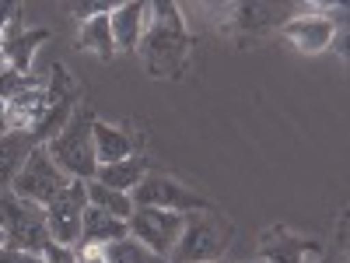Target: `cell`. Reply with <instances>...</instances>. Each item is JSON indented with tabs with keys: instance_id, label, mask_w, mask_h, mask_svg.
<instances>
[{
	"instance_id": "6da1fadb",
	"label": "cell",
	"mask_w": 350,
	"mask_h": 263,
	"mask_svg": "<svg viewBox=\"0 0 350 263\" xmlns=\"http://www.w3.org/2000/svg\"><path fill=\"white\" fill-rule=\"evenodd\" d=\"M137 49L144 53V60H148L154 77H179L183 64H186V49H189L179 8L165 4V0L151 4L148 25H144V39Z\"/></svg>"
},
{
	"instance_id": "d4e9b609",
	"label": "cell",
	"mask_w": 350,
	"mask_h": 263,
	"mask_svg": "<svg viewBox=\"0 0 350 263\" xmlns=\"http://www.w3.org/2000/svg\"><path fill=\"white\" fill-rule=\"evenodd\" d=\"M18 8H21V4H14V0H0V39H4V32H8L11 18L18 14Z\"/></svg>"
},
{
	"instance_id": "8fae6325",
	"label": "cell",
	"mask_w": 350,
	"mask_h": 263,
	"mask_svg": "<svg viewBox=\"0 0 350 263\" xmlns=\"http://www.w3.org/2000/svg\"><path fill=\"white\" fill-rule=\"evenodd\" d=\"M259 253L267 263H305L308 256H319V242L305 236H291L284 228H270L262 236Z\"/></svg>"
},
{
	"instance_id": "5b68a950",
	"label": "cell",
	"mask_w": 350,
	"mask_h": 263,
	"mask_svg": "<svg viewBox=\"0 0 350 263\" xmlns=\"http://www.w3.org/2000/svg\"><path fill=\"white\" fill-rule=\"evenodd\" d=\"M77 99H81V84L67 74L64 64H53L49 71V84H46V102H42V116L36 123V140L39 144H49L56 134L67 127V120L77 109Z\"/></svg>"
},
{
	"instance_id": "ba28073f",
	"label": "cell",
	"mask_w": 350,
	"mask_h": 263,
	"mask_svg": "<svg viewBox=\"0 0 350 263\" xmlns=\"http://www.w3.org/2000/svg\"><path fill=\"white\" fill-rule=\"evenodd\" d=\"M84 208H88V190L84 179H70L64 193H56L46 203V221H49V236L56 246H77L81 239V225H84Z\"/></svg>"
},
{
	"instance_id": "8992f818",
	"label": "cell",
	"mask_w": 350,
	"mask_h": 263,
	"mask_svg": "<svg viewBox=\"0 0 350 263\" xmlns=\"http://www.w3.org/2000/svg\"><path fill=\"white\" fill-rule=\"evenodd\" d=\"M70 186V175H64L60 168H56V162L49 158V151L39 148L28 155V162H25V168L14 175V183H11V190L18 193V197H25V200H32V203H46L56 197V193H64Z\"/></svg>"
},
{
	"instance_id": "e0dca14e",
	"label": "cell",
	"mask_w": 350,
	"mask_h": 263,
	"mask_svg": "<svg viewBox=\"0 0 350 263\" xmlns=\"http://www.w3.org/2000/svg\"><path fill=\"white\" fill-rule=\"evenodd\" d=\"M130 155H133V140L126 137V130L95 120V158H98V165L123 162V158H130Z\"/></svg>"
},
{
	"instance_id": "7402d4cb",
	"label": "cell",
	"mask_w": 350,
	"mask_h": 263,
	"mask_svg": "<svg viewBox=\"0 0 350 263\" xmlns=\"http://www.w3.org/2000/svg\"><path fill=\"white\" fill-rule=\"evenodd\" d=\"M70 11H74V18H81V25H84V21H92V18H98V14H112V4H105V0H88V4H70Z\"/></svg>"
},
{
	"instance_id": "7a4b0ae2",
	"label": "cell",
	"mask_w": 350,
	"mask_h": 263,
	"mask_svg": "<svg viewBox=\"0 0 350 263\" xmlns=\"http://www.w3.org/2000/svg\"><path fill=\"white\" fill-rule=\"evenodd\" d=\"M49 151V158L56 162L64 175L70 179H95L98 172V158H95V112L88 105H77L74 116L67 120V127L56 134L49 144H42Z\"/></svg>"
},
{
	"instance_id": "d6986e66",
	"label": "cell",
	"mask_w": 350,
	"mask_h": 263,
	"mask_svg": "<svg viewBox=\"0 0 350 263\" xmlns=\"http://www.w3.org/2000/svg\"><path fill=\"white\" fill-rule=\"evenodd\" d=\"M77 49L81 53H95L98 60H112L116 42H112V28H109V14H98L92 21L81 25V36H77Z\"/></svg>"
},
{
	"instance_id": "9c48e42d",
	"label": "cell",
	"mask_w": 350,
	"mask_h": 263,
	"mask_svg": "<svg viewBox=\"0 0 350 263\" xmlns=\"http://www.w3.org/2000/svg\"><path fill=\"white\" fill-rule=\"evenodd\" d=\"M133 208H161V211H179V214H193V211H207L211 203L189 193L186 186H179L168 175H144V179L130 190Z\"/></svg>"
},
{
	"instance_id": "4fadbf2b",
	"label": "cell",
	"mask_w": 350,
	"mask_h": 263,
	"mask_svg": "<svg viewBox=\"0 0 350 263\" xmlns=\"http://www.w3.org/2000/svg\"><path fill=\"white\" fill-rule=\"evenodd\" d=\"M148 11H151V4H137V0L112 8V14H109V28H112V42H116V49L133 53V49L140 46V39H144V25H148Z\"/></svg>"
},
{
	"instance_id": "52a82bcc",
	"label": "cell",
	"mask_w": 350,
	"mask_h": 263,
	"mask_svg": "<svg viewBox=\"0 0 350 263\" xmlns=\"http://www.w3.org/2000/svg\"><path fill=\"white\" fill-rule=\"evenodd\" d=\"M183 221H186V214H179V211L133 208V214L126 218V228H130V236H133L140 246H148L151 253H158V256L168 260V253L175 249V242H179Z\"/></svg>"
},
{
	"instance_id": "ffe728a7",
	"label": "cell",
	"mask_w": 350,
	"mask_h": 263,
	"mask_svg": "<svg viewBox=\"0 0 350 263\" xmlns=\"http://www.w3.org/2000/svg\"><path fill=\"white\" fill-rule=\"evenodd\" d=\"M84 190H88V203H92V208H102L105 214L123 218V221L133 214V200H130V193L109 190V186H102L98 179H88V183H84Z\"/></svg>"
},
{
	"instance_id": "3957f363",
	"label": "cell",
	"mask_w": 350,
	"mask_h": 263,
	"mask_svg": "<svg viewBox=\"0 0 350 263\" xmlns=\"http://www.w3.org/2000/svg\"><path fill=\"white\" fill-rule=\"evenodd\" d=\"M0 231H4V246L14 249L46 253L53 246L46 208L18 197L14 190H0Z\"/></svg>"
},
{
	"instance_id": "277c9868",
	"label": "cell",
	"mask_w": 350,
	"mask_h": 263,
	"mask_svg": "<svg viewBox=\"0 0 350 263\" xmlns=\"http://www.w3.org/2000/svg\"><path fill=\"white\" fill-rule=\"evenodd\" d=\"M231 242V225L214 214V208L207 211H193L183 221L179 242L168 253V263H203V260H217Z\"/></svg>"
},
{
	"instance_id": "f1b7e54d",
	"label": "cell",
	"mask_w": 350,
	"mask_h": 263,
	"mask_svg": "<svg viewBox=\"0 0 350 263\" xmlns=\"http://www.w3.org/2000/svg\"><path fill=\"white\" fill-rule=\"evenodd\" d=\"M315 263H333V260H315Z\"/></svg>"
},
{
	"instance_id": "2e32d148",
	"label": "cell",
	"mask_w": 350,
	"mask_h": 263,
	"mask_svg": "<svg viewBox=\"0 0 350 263\" xmlns=\"http://www.w3.org/2000/svg\"><path fill=\"white\" fill-rule=\"evenodd\" d=\"M144 175H148V158H140V155H130L123 162H112V165H98L95 172V179L109 190H120V193H130Z\"/></svg>"
},
{
	"instance_id": "4316f807",
	"label": "cell",
	"mask_w": 350,
	"mask_h": 263,
	"mask_svg": "<svg viewBox=\"0 0 350 263\" xmlns=\"http://www.w3.org/2000/svg\"><path fill=\"white\" fill-rule=\"evenodd\" d=\"M8 130H11V120H8V102L0 99V137H4Z\"/></svg>"
},
{
	"instance_id": "cb8c5ba5",
	"label": "cell",
	"mask_w": 350,
	"mask_h": 263,
	"mask_svg": "<svg viewBox=\"0 0 350 263\" xmlns=\"http://www.w3.org/2000/svg\"><path fill=\"white\" fill-rule=\"evenodd\" d=\"M42 256H46V263H77V253H74L70 246H56V242H53Z\"/></svg>"
},
{
	"instance_id": "f546056e",
	"label": "cell",
	"mask_w": 350,
	"mask_h": 263,
	"mask_svg": "<svg viewBox=\"0 0 350 263\" xmlns=\"http://www.w3.org/2000/svg\"><path fill=\"white\" fill-rule=\"evenodd\" d=\"M0 246H4V231H0Z\"/></svg>"
},
{
	"instance_id": "9a60e30c",
	"label": "cell",
	"mask_w": 350,
	"mask_h": 263,
	"mask_svg": "<svg viewBox=\"0 0 350 263\" xmlns=\"http://www.w3.org/2000/svg\"><path fill=\"white\" fill-rule=\"evenodd\" d=\"M284 36L295 42L298 49H305V53H319V49L329 46L333 25L326 18H295V21L284 25Z\"/></svg>"
},
{
	"instance_id": "30bf717a",
	"label": "cell",
	"mask_w": 350,
	"mask_h": 263,
	"mask_svg": "<svg viewBox=\"0 0 350 263\" xmlns=\"http://www.w3.org/2000/svg\"><path fill=\"white\" fill-rule=\"evenodd\" d=\"M46 39H49L46 28H21V8H18V14L11 18L4 39H0L4 56H8V67L18 71V74H32V56H36V49Z\"/></svg>"
},
{
	"instance_id": "603a6c76",
	"label": "cell",
	"mask_w": 350,
	"mask_h": 263,
	"mask_svg": "<svg viewBox=\"0 0 350 263\" xmlns=\"http://www.w3.org/2000/svg\"><path fill=\"white\" fill-rule=\"evenodd\" d=\"M0 263H46V256L28 253V249H14V246H0Z\"/></svg>"
},
{
	"instance_id": "83f0119b",
	"label": "cell",
	"mask_w": 350,
	"mask_h": 263,
	"mask_svg": "<svg viewBox=\"0 0 350 263\" xmlns=\"http://www.w3.org/2000/svg\"><path fill=\"white\" fill-rule=\"evenodd\" d=\"M8 71V56H4V46H0V74Z\"/></svg>"
},
{
	"instance_id": "5bb4252c",
	"label": "cell",
	"mask_w": 350,
	"mask_h": 263,
	"mask_svg": "<svg viewBox=\"0 0 350 263\" xmlns=\"http://www.w3.org/2000/svg\"><path fill=\"white\" fill-rule=\"evenodd\" d=\"M39 148V140L32 130H8L0 137V190H11L14 175L25 168L28 155Z\"/></svg>"
},
{
	"instance_id": "ac0fdd59",
	"label": "cell",
	"mask_w": 350,
	"mask_h": 263,
	"mask_svg": "<svg viewBox=\"0 0 350 263\" xmlns=\"http://www.w3.org/2000/svg\"><path fill=\"white\" fill-rule=\"evenodd\" d=\"M49 84V81H46ZM46 84H36L28 88L25 95L11 99L8 102V120H11V130H36L39 116H42V102H46Z\"/></svg>"
},
{
	"instance_id": "4dcf8cb0",
	"label": "cell",
	"mask_w": 350,
	"mask_h": 263,
	"mask_svg": "<svg viewBox=\"0 0 350 263\" xmlns=\"http://www.w3.org/2000/svg\"><path fill=\"white\" fill-rule=\"evenodd\" d=\"M203 263H214V260H203Z\"/></svg>"
},
{
	"instance_id": "44dd1931",
	"label": "cell",
	"mask_w": 350,
	"mask_h": 263,
	"mask_svg": "<svg viewBox=\"0 0 350 263\" xmlns=\"http://www.w3.org/2000/svg\"><path fill=\"white\" fill-rule=\"evenodd\" d=\"M102 256H105V263H168L165 256L151 253L148 246H140L133 236L116 239V242L102 246Z\"/></svg>"
},
{
	"instance_id": "484cf974",
	"label": "cell",
	"mask_w": 350,
	"mask_h": 263,
	"mask_svg": "<svg viewBox=\"0 0 350 263\" xmlns=\"http://www.w3.org/2000/svg\"><path fill=\"white\" fill-rule=\"evenodd\" d=\"M77 253V263H105L102 249H74Z\"/></svg>"
},
{
	"instance_id": "7c38bea8",
	"label": "cell",
	"mask_w": 350,
	"mask_h": 263,
	"mask_svg": "<svg viewBox=\"0 0 350 263\" xmlns=\"http://www.w3.org/2000/svg\"><path fill=\"white\" fill-rule=\"evenodd\" d=\"M126 236H130V228H126L123 218H112L102 208H92V203H88L84 208V225H81V239H77L74 249H102V246H109L116 239H126Z\"/></svg>"
}]
</instances>
